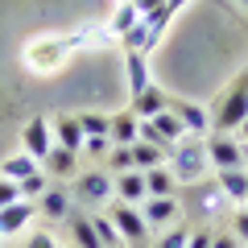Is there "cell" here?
Returning <instances> with one entry per match:
<instances>
[{
	"label": "cell",
	"mask_w": 248,
	"mask_h": 248,
	"mask_svg": "<svg viewBox=\"0 0 248 248\" xmlns=\"http://www.w3.org/2000/svg\"><path fill=\"white\" fill-rule=\"evenodd\" d=\"M166 166H170V174L178 178V186L199 182V178L211 170V166H207V145H203V137H182V141L166 153Z\"/></svg>",
	"instance_id": "1"
},
{
	"label": "cell",
	"mask_w": 248,
	"mask_h": 248,
	"mask_svg": "<svg viewBox=\"0 0 248 248\" xmlns=\"http://www.w3.org/2000/svg\"><path fill=\"white\" fill-rule=\"evenodd\" d=\"M248 120V71L223 91V99L211 112V133H240V124Z\"/></svg>",
	"instance_id": "2"
},
{
	"label": "cell",
	"mask_w": 248,
	"mask_h": 248,
	"mask_svg": "<svg viewBox=\"0 0 248 248\" xmlns=\"http://www.w3.org/2000/svg\"><path fill=\"white\" fill-rule=\"evenodd\" d=\"M207 166L219 174V170H248L244 166V141H236L232 133H207Z\"/></svg>",
	"instance_id": "3"
},
{
	"label": "cell",
	"mask_w": 248,
	"mask_h": 248,
	"mask_svg": "<svg viewBox=\"0 0 248 248\" xmlns=\"http://www.w3.org/2000/svg\"><path fill=\"white\" fill-rule=\"evenodd\" d=\"M71 54L75 50H71L66 37H42V42L25 46V66H29V71H37V75H50V71H58Z\"/></svg>",
	"instance_id": "4"
},
{
	"label": "cell",
	"mask_w": 248,
	"mask_h": 248,
	"mask_svg": "<svg viewBox=\"0 0 248 248\" xmlns=\"http://www.w3.org/2000/svg\"><path fill=\"white\" fill-rule=\"evenodd\" d=\"M108 215H112V223H116V232H120V240L124 244H133V248H141L145 240H149V223H145V215H141V207H128V203H108Z\"/></svg>",
	"instance_id": "5"
},
{
	"label": "cell",
	"mask_w": 248,
	"mask_h": 248,
	"mask_svg": "<svg viewBox=\"0 0 248 248\" xmlns=\"http://www.w3.org/2000/svg\"><path fill=\"white\" fill-rule=\"evenodd\" d=\"M112 174L108 170H83V174H75V199L87 207H104L112 203Z\"/></svg>",
	"instance_id": "6"
},
{
	"label": "cell",
	"mask_w": 248,
	"mask_h": 248,
	"mask_svg": "<svg viewBox=\"0 0 248 248\" xmlns=\"http://www.w3.org/2000/svg\"><path fill=\"white\" fill-rule=\"evenodd\" d=\"M50 145H54V133H50V120L46 116H33V120L21 128V149L29 153V157L42 166L46 161V153H50Z\"/></svg>",
	"instance_id": "7"
},
{
	"label": "cell",
	"mask_w": 248,
	"mask_h": 248,
	"mask_svg": "<svg viewBox=\"0 0 248 248\" xmlns=\"http://www.w3.org/2000/svg\"><path fill=\"white\" fill-rule=\"evenodd\" d=\"M170 112L182 120L186 137H207L211 133V112L203 104H195V99H170Z\"/></svg>",
	"instance_id": "8"
},
{
	"label": "cell",
	"mask_w": 248,
	"mask_h": 248,
	"mask_svg": "<svg viewBox=\"0 0 248 248\" xmlns=\"http://www.w3.org/2000/svg\"><path fill=\"white\" fill-rule=\"evenodd\" d=\"M112 190H116V203H128V207H141L149 199V186H145L141 170H128V174H112Z\"/></svg>",
	"instance_id": "9"
},
{
	"label": "cell",
	"mask_w": 248,
	"mask_h": 248,
	"mask_svg": "<svg viewBox=\"0 0 248 248\" xmlns=\"http://www.w3.org/2000/svg\"><path fill=\"white\" fill-rule=\"evenodd\" d=\"M33 215H37V203H29V199H17V203L0 207V236L13 240L17 232H25L33 223Z\"/></svg>",
	"instance_id": "10"
},
{
	"label": "cell",
	"mask_w": 248,
	"mask_h": 248,
	"mask_svg": "<svg viewBox=\"0 0 248 248\" xmlns=\"http://www.w3.org/2000/svg\"><path fill=\"white\" fill-rule=\"evenodd\" d=\"M42 174L46 178H75L79 174V153L62 149V145H50V153L42 161Z\"/></svg>",
	"instance_id": "11"
},
{
	"label": "cell",
	"mask_w": 248,
	"mask_h": 248,
	"mask_svg": "<svg viewBox=\"0 0 248 248\" xmlns=\"http://www.w3.org/2000/svg\"><path fill=\"white\" fill-rule=\"evenodd\" d=\"M137 128H141V116H137L133 108L108 116V141H112V145H133L137 141Z\"/></svg>",
	"instance_id": "12"
},
{
	"label": "cell",
	"mask_w": 248,
	"mask_h": 248,
	"mask_svg": "<svg viewBox=\"0 0 248 248\" xmlns=\"http://www.w3.org/2000/svg\"><path fill=\"white\" fill-rule=\"evenodd\" d=\"M37 211H42L50 223L66 219V215H71V190H66V186H46L42 199H37Z\"/></svg>",
	"instance_id": "13"
},
{
	"label": "cell",
	"mask_w": 248,
	"mask_h": 248,
	"mask_svg": "<svg viewBox=\"0 0 248 248\" xmlns=\"http://www.w3.org/2000/svg\"><path fill=\"white\" fill-rule=\"evenodd\" d=\"M50 133H54V145H62V149L79 153L83 149V128H79V116H54L50 120Z\"/></svg>",
	"instance_id": "14"
},
{
	"label": "cell",
	"mask_w": 248,
	"mask_h": 248,
	"mask_svg": "<svg viewBox=\"0 0 248 248\" xmlns=\"http://www.w3.org/2000/svg\"><path fill=\"white\" fill-rule=\"evenodd\" d=\"M141 215H145V223H149V232L170 228V223L178 219V199H174V195H170V199H145V203H141Z\"/></svg>",
	"instance_id": "15"
},
{
	"label": "cell",
	"mask_w": 248,
	"mask_h": 248,
	"mask_svg": "<svg viewBox=\"0 0 248 248\" xmlns=\"http://www.w3.org/2000/svg\"><path fill=\"white\" fill-rule=\"evenodd\" d=\"M124 75H128V95H137V91H145L149 87V54H141V50H128L124 54Z\"/></svg>",
	"instance_id": "16"
},
{
	"label": "cell",
	"mask_w": 248,
	"mask_h": 248,
	"mask_svg": "<svg viewBox=\"0 0 248 248\" xmlns=\"http://www.w3.org/2000/svg\"><path fill=\"white\" fill-rule=\"evenodd\" d=\"M166 108H170V95L157 87V83H149L145 91H137V95H133V112L141 116V120H153V116L166 112Z\"/></svg>",
	"instance_id": "17"
},
{
	"label": "cell",
	"mask_w": 248,
	"mask_h": 248,
	"mask_svg": "<svg viewBox=\"0 0 248 248\" xmlns=\"http://www.w3.org/2000/svg\"><path fill=\"white\" fill-rule=\"evenodd\" d=\"M215 186H219V195L232 199V203H244L248 199V170H219L215 174Z\"/></svg>",
	"instance_id": "18"
},
{
	"label": "cell",
	"mask_w": 248,
	"mask_h": 248,
	"mask_svg": "<svg viewBox=\"0 0 248 248\" xmlns=\"http://www.w3.org/2000/svg\"><path fill=\"white\" fill-rule=\"evenodd\" d=\"M145 186H149V199H170V195H178V190H182V186H178V178L170 174V166L145 170Z\"/></svg>",
	"instance_id": "19"
},
{
	"label": "cell",
	"mask_w": 248,
	"mask_h": 248,
	"mask_svg": "<svg viewBox=\"0 0 248 248\" xmlns=\"http://www.w3.org/2000/svg\"><path fill=\"white\" fill-rule=\"evenodd\" d=\"M37 170H42V166H37V161L29 157L25 149H21V153H13V157H4V166H0V178H9V182H25V178H33Z\"/></svg>",
	"instance_id": "20"
},
{
	"label": "cell",
	"mask_w": 248,
	"mask_h": 248,
	"mask_svg": "<svg viewBox=\"0 0 248 248\" xmlns=\"http://www.w3.org/2000/svg\"><path fill=\"white\" fill-rule=\"evenodd\" d=\"M66 219H71V240H75L71 248H104L91 228V215H66Z\"/></svg>",
	"instance_id": "21"
},
{
	"label": "cell",
	"mask_w": 248,
	"mask_h": 248,
	"mask_svg": "<svg viewBox=\"0 0 248 248\" xmlns=\"http://www.w3.org/2000/svg\"><path fill=\"white\" fill-rule=\"evenodd\" d=\"M157 166H166V153L149 141H133V170L145 174V170H157Z\"/></svg>",
	"instance_id": "22"
},
{
	"label": "cell",
	"mask_w": 248,
	"mask_h": 248,
	"mask_svg": "<svg viewBox=\"0 0 248 248\" xmlns=\"http://www.w3.org/2000/svg\"><path fill=\"white\" fill-rule=\"evenodd\" d=\"M137 21H141L137 4H133V0H120V4H116V13H112V25H108V29H112V37H124L128 29L137 25Z\"/></svg>",
	"instance_id": "23"
},
{
	"label": "cell",
	"mask_w": 248,
	"mask_h": 248,
	"mask_svg": "<svg viewBox=\"0 0 248 248\" xmlns=\"http://www.w3.org/2000/svg\"><path fill=\"white\" fill-rule=\"evenodd\" d=\"M153 128H157V133L166 137L170 145H178V141H182V137H186V128H182V120H178V116L170 112V108H166V112H157V116H153Z\"/></svg>",
	"instance_id": "24"
},
{
	"label": "cell",
	"mask_w": 248,
	"mask_h": 248,
	"mask_svg": "<svg viewBox=\"0 0 248 248\" xmlns=\"http://www.w3.org/2000/svg\"><path fill=\"white\" fill-rule=\"evenodd\" d=\"M91 228H95V236H99L104 248H120L124 244L120 232H116V223H112V215H91Z\"/></svg>",
	"instance_id": "25"
},
{
	"label": "cell",
	"mask_w": 248,
	"mask_h": 248,
	"mask_svg": "<svg viewBox=\"0 0 248 248\" xmlns=\"http://www.w3.org/2000/svg\"><path fill=\"white\" fill-rule=\"evenodd\" d=\"M108 174H128L133 170V145H112V153H108Z\"/></svg>",
	"instance_id": "26"
},
{
	"label": "cell",
	"mask_w": 248,
	"mask_h": 248,
	"mask_svg": "<svg viewBox=\"0 0 248 248\" xmlns=\"http://www.w3.org/2000/svg\"><path fill=\"white\" fill-rule=\"evenodd\" d=\"M83 137H108V116L104 112H79Z\"/></svg>",
	"instance_id": "27"
},
{
	"label": "cell",
	"mask_w": 248,
	"mask_h": 248,
	"mask_svg": "<svg viewBox=\"0 0 248 248\" xmlns=\"http://www.w3.org/2000/svg\"><path fill=\"white\" fill-rule=\"evenodd\" d=\"M108 153H112V141H108V137H83L79 157H95V161H104Z\"/></svg>",
	"instance_id": "28"
},
{
	"label": "cell",
	"mask_w": 248,
	"mask_h": 248,
	"mask_svg": "<svg viewBox=\"0 0 248 248\" xmlns=\"http://www.w3.org/2000/svg\"><path fill=\"white\" fill-rule=\"evenodd\" d=\"M17 186H21V199H29V203H37V199H42V190L50 186V178H46L42 170H37L33 178H25V182H17Z\"/></svg>",
	"instance_id": "29"
},
{
	"label": "cell",
	"mask_w": 248,
	"mask_h": 248,
	"mask_svg": "<svg viewBox=\"0 0 248 248\" xmlns=\"http://www.w3.org/2000/svg\"><path fill=\"white\" fill-rule=\"evenodd\" d=\"M232 236H236L240 244H248V203H240L236 215H232Z\"/></svg>",
	"instance_id": "30"
},
{
	"label": "cell",
	"mask_w": 248,
	"mask_h": 248,
	"mask_svg": "<svg viewBox=\"0 0 248 248\" xmlns=\"http://www.w3.org/2000/svg\"><path fill=\"white\" fill-rule=\"evenodd\" d=\"M186 236H190V228H186V223H174V228L161 236L157 248H186Z\"/></svg>",
	"instance_id": "31"
},
{
	"label": "cell",
	"mask_w": 248,
	"mask_h": 248,
	"mask_svg": "<svg viewBox=\"0 0 248 248\" xmlns=\"http://www.w3.org/2000/svg\"><path fill=\"white\" fill-rule=\"evenodd\" d=\"M211 228H190V236H186V248H211Z\"/></svg>",
	"instance_id": "32"
},
{
	"label": "cell",
	"mask_w": 248,
	"mask_h": 248,
	"mask_svg": "<svg viewBox=\"0 0 248 248\" xmlns=\"http://www.w3.org/2000/svg\"><path fill=\"white\" fill-rule=\"evenodd\" d=\"M17 199H21V186H17V182H9V178H0V207L17 203Z\"/></svg>",
	"instance_id": "33"
},
{
	"label": "cell",
	"mask_w": 248,
	"mask_h": 248,
	"mask_svg": "<svg viewBox=\"0 0 248 248\" xmlns=\"http://www.w3.org/2000/svg\"><path fill=\"white\" fill-rule=\"evenodd\" d=\"M211 248H244V244H240V240L232 236V228H228V232H215L211 236Z\"/></svg>",
	"instance_id": "34"
},
{
	"label": "cell",
	"mask_w": 248,
	"mask_h": 248,
	"mask_svg": "<svg viewBox=\"0 0 248 248\" xmlns=\"http://www.w3.org/2000/svg\"><path fill=\"white\" fill-rule=\"evenodd\" d=\"M133 4H137V13H141V17H153L157 9H166V0H133Z\"/></svg>",
	"instance_id": "35"
},
{
	"label": "cell",
	"mask_w": 248,
	"mask_h": 248,
	"mask_svg": "<svg viewBox=\"0 0 248 248\" xmlns=\"http://www.w3.org/2000/svg\"><path fill=\"white\" fill-rule=\"evenodd\" d=\"M29 248H58V240L50 232H37V236H29Z\"/></svg>",
	"instance_id": "36"
},
{
	"label": "cell",
	"mask_w": 248,
	"mask_h": 248,
	"mask_svg": "<svg viewBox=\"0 0 248 248\" xmlns=\"http://www.w3.org/2000/svg\"><path fill=\"white\" fill-rule=\"evenodd\" d=\"M182 4H186V0H166V9H174V13L182 9Z\"/></svg>",
	"instance_id": "37"
},
{
	"label": "cell",
	"mask_w": 248,
	"mask_h": 248,
	"mask_svg": "<svg viewBox=\"0 0 248 248\" xmlns=\"http://www.w3.org/2000/svg\"><path fill=\"white\" fill-rule=\"evenodd\" d=\"M240 137H244V141H248V120H244V124H240Z\"/></svg>",
	"instance_id": "38"
},
{
	"label": "cell",
	"mask_w": 248,
	"mask_h": 248,
	"mask_svg": "<svg viewBox=\"0 0 248 248\" xmlns=\"http://www.w3.org/2000/svg\"><path fill=\"white\" fill-rule=\"evenodd\" d=\"M244 166H248V145H244Z\"/></svg>",
	"instance_id": "39"
},
{
	"label": "cell",
	"mask_w": 248,
	"mask_h": 248,
	"mask_svg": "<svg viewBox=\"0 0 248 248\" xmlns=\"http://www.w3.org/2000/svg\"><path fill=\"white\" fill-rule=\"evenodd\" d=\"M0 248H4V236H0Z\"/></svg>",
	"instance_id": "40"
},
{
	"label": "cell",
	"mask_w": 248,
	"mask_h": 248,
	"mask_svg": "<svg viewBox=\"0 0 248 248\" xmlns=\"http://www.w3.org/2000/svg\"><path fill=\"white\" fill-rule=\"evenodd\" d=\"M240 4H244V9H248V0H240Z\"/></svg>",
	"instance_id": "41"
},
{
	"label": "cell",
	"mask_w": 248,
	"mask_h": 248,
	"mask_svg": "<svg viewBox=\"0 0 248 248\" xmlns=\"http://www.w3.org/2000/svg\"><path fill=\"white\" fill-rule=\"evenodd\" d=\"M244 203H248V199H244Z\"/></svg>",
	"instance_id": "42"
}]
</instances>
